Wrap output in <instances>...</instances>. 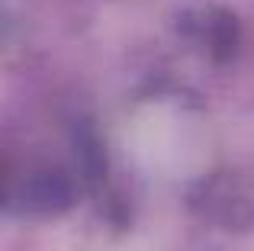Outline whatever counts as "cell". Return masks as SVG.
I'll return each mask as SVG.
<instances>
[{"label": "cell", "mask_w": 254, "mask_h": 251, "mask_svg": "<svg viewBox=\"0 0 254 251\" xmlns=\"http://www.w3.org/2000/svg\"><path fill=\"white\" fill-rule=\"evenodd\" d=\"M193 32L209 52H222V55H229L235 49V39H238L235 16L219 10H199V23H193Z\"/></svg>", "instance_id": "2"}, {"label": "cell", "mask_w": 254, "mask_h": 251, "mask_svg": "<svg viewBox=\"0 0 254 251\" xmlns=\"http://www.w3.org/2000/svg\"><path fill=\"white\" fill-rule=\"evenodd\" d=\"M10 203L19 213H32V216L62 213L71 203V184L62 171H52V168L29 171L23 177V184L10 187Z\"/></svg>", "instance_id": "1"}]
</instances>
